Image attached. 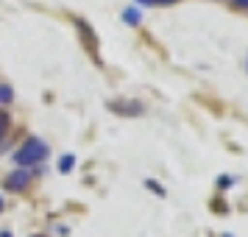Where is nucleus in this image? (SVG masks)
I'll return each instance as SVG.
<instances>
[{"instance_id": "nucleus-1", "label": "nucleus", "mask_w": 248, "mask_h": 237, "mask_svg": "<svg viewBox=\"0 0 248 237\" xmlns=\"http://www.w3.org/2000/svg\"><path fill=\"white\" fill-rule=\"evenodd\" d=\"M45 157H47V145L42 142V140L31 137V140L14 154V162H17V165H36V162H42Z\"/></svg>"}, {"instance_id": "nucleus-2", "label": "nucleus", "mask_w": 248, "mask_h": 237, "mask_svg": "<svg viewBox=\"0 0 248 237\" xmlns=\"http://www.w3.org/2000/svg\"><path fill=\"white\" fill-rule=\"evenodd\" d=\"M28 181H31V176H28V170H12L9 176H6V187L9 190H14V192H20V190H25L28 187Z\"/></svg>"}, {"instance_id": "nucleus-3", "label": "nucleus", "mask_w": 248, "mask_h": 237, "mask_svg": "<svg viewBox=\"0 0 248 237\" xmlns=\"http://www.w3.org/2000/svg\"><path fill=\"white\" fill-rule=\"evenodd\" d=\"M14 98V90L12 87H0V103H9Z\"/></svg>"}, {"instance_id": "nucleus-4", "label": "nucleus", "mask_w": 248, "mask_h": 237, "mask_svg": "<svg viewBox=\"0 0 248 237\" xmlns=\"http://www.w3.org/2000/svg\"><path fill=\"white\" fill-rule=\"evenodd\" d=\"M73 165H76V159H73V157H62V162H59V170H62V173H67Z\"/></svg>"}, {"instance_id": "nucleus-5", "label": "nucleus", "mask_w": 248, "mask_h": 237, "mask_svg": "<svg viewBox=\"0 0 248 237\" xmlns=\"http://www.w3.org/2000/svg\"><path fill=\"white\" fill-rule=\"evenodd\" d=\"M123 17H125V23H131V25H137V23H140V14H137V12H125Z\"/></svg>"}, {"instance_id": "nucleus-6", "label": "nucleus", "mask_w": 248, "mask_h": 237, "mask_svg": "<svg viewBox=\"0 0 248 237\" xmlns=\"http://www.w3.org/2000/svg\"><path fill=\"white\" fill-rule=\"evenodd\" d=\"M6 128H9V114H0V137H3Z\"/></svg>"}, {"instance_id": "nucleus-7", "label": "nucleus", "mask_w": 248, "mask_h": 237, "mask_svg": "<svg viewBox=\"0 0 248 237\" xmlns=\"http://www.w3.org/2000/svg\"><path fill=\"white\" fill-rule=\"evenodd\" d=\"M237 6H240V9H248V0H234Z\"/></svg>"}, {"instance_id": "nucleus-8", "label": "nucleus", "mask_w": 248, "mask_h": 237, "mask_svg": "<svg viewBox=\"0 0 248 237\" xmlns=\"http://www.w3.org/2000/svg\"><path fill=\"white\" fill-rule=\"evenodd\" d=\"M148 3H173V0H148Z\"/></svg>"}, {"instance_id": "nucleus-9", "label": "nucleus", "mask_w": 248, "mask_h": 237, "mask_svg": "<svg viewBox=\"0 0 248 237\" xmlns=\"http://www.w3.org/2000/svg\"><path fill=\"white\" fill-rule=\"evenodd\" d=\"M3 237H12V235H9V232H3Z\"/></svg>"}, {"instance_id": "nucleus-10", "label": "nucleus", "mask_w": 248, "mask_h": 237, "mask_svg": "<svg viewBox=\"0 0 248 237\" xmlns=\"http://www.w3.org/2000/svg\"><path fill=\"white\" fill-rule=\"evenodd\" d=\"M0 209H3V198H0Z\"/></svg>"}]
</instances>
